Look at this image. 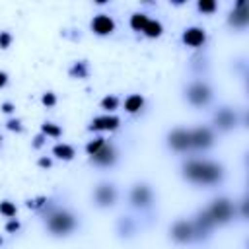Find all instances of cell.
<instances>
[{
    "instance_id": "74e56055",
    "label": "cell",
    "mask_w": 249,
    "mask_h": 249,
    "mask_svg": "<svg viewBox=\"0 0 249 249\" xmlns=\"http://www.w3.org/2000/svg\"><path fill=\"white\" fill-rule=\"evenodd\" d=\"M0 146H2V136H0Z\"/></svg>"
},
{
    "instance_id": "30bf717a",
    "label": "cell",
    "mask_w": 249,
    "mask_h": 249,
    "mask_svg": "<svg viewBox=\"0 0 249 249\" xmlns=\"http://www.w3.org/2000/svg\"><path fill=\"white\" fill-rule=\"evenodd\" d=\"M165 144L175 154H187V152H191V134H189V128H183V126L171 128L167 132V136H165Z\"/></svg>"
},
{
    "instance_id": "6da1fadb",
    "label": "cell",
    "mask_w": 249,
    "mask_h": 249,
    "mask_svg": "<svg viewBox=\"0 0 249 249\" xmlns=\"http://www.w3.org/2000/svg\"><path fill=\"white\" fill-rule=\"evenodd\" d=\"M181 177L196 187H216L226 179V167L208 158H187L181 163Z\"/></svg>"
},
{
    "instance_id": "5bb4252c",
    "label": "cell",
    "mask_w": 249,
    "mask_h": 249,
    "mask_svg": "<svg viewBox=\"0 0 249 249\" xmlns=\"http://www.w3.org/2000/svg\"><path fill=\"white\" fill-rule=\"evenodd\" d=\"M89 29L97 37H107V35L115 33L117 23H115V19L109 14H95L91 18V21H89Z\"/></svg>"
},
{
    "instance_id": "4316f807",
    "label": "cell",
    "mask_w": 249,
    "mask_h": 249,
    "mask_svg": "<svg viewBox=\"0 0 249 249\" xmlns=\"http://www.w3.org/2000/svg\"><path fill=\"white\" fill-rule=\"evenodd\" d=\"M196 10L202 14V16H210L218 10V4L214 0H198L196 2Z\"/></svg>"
},
{
    "instance_id": "7402d4cb",
    "label": "cell",
    "mask_w": 249,
    "mask_h": 249,
    "mask_svg": "<svg viewBox=\"0 0 249 249\" xmlns=\"http://www.w3.org/2000/svg\"><path fill=\"white\" fill-rule=\"evenodd\" d=\"M161 33H163V25L158 19H148L146 27L142 29V35L148 39H158V37H161Z\"/></svg>"
},
{
    "instance_id": "d4e9b609",
    "label": "cell",
    "mask_w": 249,
    "mask_h": 249,
    "mask_svg": "<svg viewBox=\"0 0 249 249\" xmlns=\"http://www.w3.org/2000/svg\"><path fill=\"white\" fill-rule=\"evenodd\" d=\"M0 214H2L4 218H8V220L16 218V216H18V206H16V202H12V200H8V198L0 200Z\"/></svg>"
},
{
    "instance_id": "ac0fdd59",
    "label": "cell",
    "mask_w": 249,
    "mask_h": 249,
    "mask_svg": "<svg viewBox=\"0 0 249 249\" xmlns=\"http://www.w3.org/2000/svg\"><path fill=\"white\" fill-rule=\"evenodd\" d=\"M144 105H146V99H144V95H140V93H130V95H126L124 101H123V107H124V111H126L128 115L140 113V111L144 109Z\"/></svg>"
},
{
    "instance_id": "cb8c5ba5",
    "label": "cell",
    "mask_w": 249,
    "mask_h": 249,
    "mask_svg": "<svg viewBox=\"0 0 249 249\" xmlns=\"http://www.w3.org/2000/svg\"><path fill=\"white\" fill-rule=\"evenodd\" d=\"M119 105H121V99L117 97V95H105L101 101H99V107L105 111V113H115L117 109H119Z\"/></svg>"
},
{
    "instance_id": "603a6c76",
    "label": "cell",
    "mask_w": 249,
    "mask_h": 249,
    "mask_svg": "<svg viewBox=\"0 0 249 249\" xmlns=\"http://www.w3.org/2000/svg\"><path fill=\"white\" fill-rule=\"evenodd\" d=\"M41 134H45L47 138H60L62 136V128L53 121H45L41 124Z\"/></svg>"
},
{
    "instance_id": "d6a6232c",
    "label": "cell",
    "mask_w": 249,
    "mask_h": 249,
    "mask_svg": "<svg viewBox=\"0 0 249 249\" xmlns=\"http://www.w3.org/2000/svg\"><path fill=\"white\" fill-rule=\"evenodd\" d=\"M0 109H2L4 113L12 115V113H14V109H16V105H14L12 101H2V103H0Z\"/></svg>"
},
{
    "instance_id": "ba28073f",
    "label": "cell",
    "mask_w": 249,
    "mask_h": 249,
    "mask_svg": "<svg viewBox=\"0 0 249 249\" xmlns=\"http://www.w3.org/2000/svg\"><path fill=\"white\" fill-rule=\"evenodd\" d=\"M189 134H191V150H196V152H206L216 142V134L208 124L189 128Z\"/></svg>"
},
{
    "instance_id": "d590c367",
    "label": "cell",
    "mask_w": 249,
    "mask_h": 249,
    "mask_svg": "<svg viewBox=\"0 0 249 249\" xmlns=\"http://www.w3.org/2000/svg\"><path fill=\"white\" fill-rule=\"evenodd\" d=\"M8 80H10V78H8V74H6L4 70H0V89L8 86Z\"/></svg>"
},
{
    "instance_id": "ffe728a7",
    "label": "cell",
    "mask_w": 249,
    "mask_h": 249,
    "mask_svg": "<svg viewBox=\"0 0 249 249\" xmlns=\"http://www.w3.org/2000/svg\"><path fill=\"white\" fill-rule=\"evenodd\" d=\"M51 154H53L54 158L62 160V161H72V160L76 158V148H74L72 144H66V142H58V144H54V146H53Z\"/></svg>"
},
{
    "instance_id": "f546056e",
    "label": "cell",
    "mask_w": 249,
    "mask_h": 249,
    "mask_svg": "<svg viewBox=\"0 0 249 249\" xmlns=\"http://www.w3.org/2000/svg\"><path fill=\"white\" fill-rule=\"evenodd\" d=\"M41 103H43L47 109L54 107V105H56V93H54V91H45V93L41 95Z\"/></svg>"
},
{
    "instance_id": "8992f818",
    "label": "cell",
    "mask_w": 249,
    "mask_h": 249,
    "mask_svg": "<svg viewBox=\"0 0 249 249\" xmlns=\"http://www.w3.org/2000/svg\"><path fill=\"white\" fill-rule=\"evenodd\" d=\"M91 200L97 208H113L119 200V189L113 181H101L91 193Z\"/></svg>"
},
{
    "instance_id": "e0dca14e",
    "label": "cell",
    "mask_w": 249,
    "mask_h": 249,
    "mask_svg": "<svg viewBox=\"0 0 249 249\" xmlns=\"http://www.w3.org/2000/svg\"><path fill=\"white\" fill-rule=\"evenodd\" d=\"M115 231L121 239H132L138 231V220L134 216L123 214V216H119V220L115 224Z\"/></svg>"
},
{
    "instance_id": "9a60e30c",
    "label": "cell",
    "mask_w": 249,
    "mask_h": 249,
    "mask_svg": "<svg viewBox=\"0 0 249 249\" xmlns=\"http://www.w3.org/2000/svg\"><path fill=\"white\" fill-rule=\"evenodd\" d=\"M206 29L200 27V25H191L187 27L183 33H181V41L185 47H191V49H202L206 45Z\"/></svg>"
},
{
    "instance_id": "7a4b0ae2",
    "label": "cell",
    "mask_w": 249,
    "mask_h": 249,
    "mask_svg": "<svg viewBox=\"0 0 249 249\" xmlns=\"http://www.w3.org/2000/svg\"><path fill=\"white\" fill-rule=\"evenodd\" d=\"M39 216L45 222V230L53 235V237H68L72 235L78 226H80V218L76 212H72L66 206H56V204H49L39 212Z\"/></svg>"
},
{
    "instance_id": "1f68e13d",
    "label": "cell",
    "mask_w": 249,
    "mask_h": 249,
    "mask_svg": "<svg viewBox=\"0 0 249 249\" xmlns=\"http://www.w3.org/2000/svg\"><path fill=\"white\" fill-rule=\"evenodd\" d=\"M19 228H21V224H19V220H18V218L8 220V222H6V226H4V230H6L8 233H16V231H19Z\"/></svg>"
},
{
    "instance_id": "3957f363",
    "label": "cell",
    "mask_w": 249,
    "mask_h": 249,
    "mask_svg": "<svg viewBox=\"0 0 249 249\" xmlns=\"http://www.w3.org/2000/svg\"><path fill=\"white\" fill-rule=\"evenodd\" d=\"M204 210H206V214L210 216V220H212L214 226H226V224H230V222L235 218V214H237L235 202H233L230 196H224V195L214 196V198L210 200V204H208Z\"/></svg>"
},
{
    "instance_id": "44dd1931",
    "label": "cell",
    "mask_w": 249,
    "mask_h": 249,
    "mask_svg": "<svg viewBox=\"0 0 249 249\" xmlns=\"http://www.w3.org/2000/svg\"><path fill=\"white\" fill-rule=\"evenodd\" d=\"M148 14L146 12H134L132 16H130V19H128V25H130V29L132 31H136V33H142V29L146 27V23H148Z\"/></svg>"
},
{
    "instance_id": "83f0119b",
    "label": "cell",
    "mask_w": 249,
    "mask_h": 249,
    "mask_svg": "<svg viewBox=\"0 0 249 249\" xmlns=\"http://www.w3.org/2000/svg\"><path fill=\"white\" fill-rule=\"evenodd\" d=\"M49 204V198L47 196H37V198H29L27 202H25V206L27 208H31V210H37V212H41L45 206Z\"/></svg>"
},
{
    "instance_id": "e575fe53",
    "label": "cell",
    "mask_w": 249,
    "mask_h": 249,
    "mask_svg": "<svg viewBox=\"0 0 249 249\" xmlns=\"http://www.w3.org/2000/svg\"><path fill=\"white\" fill-rule=\"evenodd\" d=\"M37 165H39V167H45V169H49V167L53 165V160L43 156V158H39V160H37Z\"/></svg>"
},
{
    "instance_id": "f1b7e54d",
    "label": "cell",
    "mask_w": 249,
    "mask_h": 249,
    "mask_svg": "<svg viewBox=\"0 0 249 249\" xmlns=\"http://www.w3.org/2000/svg\"><path fill=\"white\" fill-rule=\"evenodd\" d=\"M12 43H14V35L10 33V31H0V49L2 51H6V49H10L12 47Z\"/></svg>"
},
{
    "instance_id": "4fadbf2b",
    "label": "cell",
    "mask_w": 249,
    "mask_h": 249,
    "mask_svg": "<svg viewBox=\"0 0 249 249\" xmlns=\"http://www.w3.org/2000/svg\"><path fill=\"white\" fill-rule=\"evenodd\" d=\"M121 126V119L113 113H103V115H97L89 121L88 124V130L89 132H115L117 128Z\"/></svg>"
},
{
    "instance_id": "52a82bcc",
    "label": "cell",
    "mask_w": 249,
    "mask_h": 249,
    "mask_svg": "<svg viewBox=\"0 0 249 249\" xmlns=\"http://www.w3.org/2000/svg\"><path fill=\"white\" fill-rule=\"evenodd\" d=\"M239 124V117L233 111V107L222 105L212 113V130L218 132H230Z\"/></svg>"
},
{
    "instance_id": "5b68a950",
    "label": "cell",
    "mask_w": 249,
    "mask_h": 249,
    "mask_svg": "<svg viewBox=\"0 0 249 249\" xmlns=\"http://www.w3.org/2000/svg\"><path fill=\"white\" fill-rule=\"evenodd\" d=\"M128 204L138 212H148L154 206V189L146 181H138L128 191Z\"/></svg>"
},
{
    "instance_id": "4dcf8cb0",
    "label": "cell",
    "mask_w": 249,
    "mask_h": 249,
    "mask_svg": "<svg viewBox=\"0 0 249 249\" xmlns=\"http://www.w3.org/2000/svg\"><path fill=\"white\" fill-rule=\"evenodd\" d=\"M6 128H8V130H12V132H21V130H23V124H21V121H19V119L10 117V119L6 121Z\"/></svg>"
},
{
    "instance_id": "7c38bea8",
    "label": "cell",
    "mask_w": 249,
    "mask_h": 249,
    "mask_svg": "<svg viewBox=\"0 0 249 249\" xmlns=\"http://www.w3.org/2000/svg\"><path fill=\"white\" fill-rule=\"evenodd\" d=\"M169 239L177 245H187L195 241L193 235V224L187 218H177L171 226H169Z\"/></svg>"
},
{
    "instance_id": "277c9868",
    "label": "cell",
    "mask_w": 249,
    "mask_h": 249,
    "mask_svg": "<svg viewBox=\"0 0 249 249\" xmlns=\"http://www.w3.org/2000/svg\"><path fill=\"white\" fill-rule=\"evenodd\" d=\"M185 101L195 109H204L214 97V89L206 80H193L185 86Z\"/></svg>"
},
{
    "instance_id": "8fae6325",
    "label": "cell",
    "mask_w": 249,
    "mask_h": 249,
    "mask_svg": "<svg viewBox=\"0 0 249 249\" xmlns=\"http://www.w3.org/2000/svg\"><path fill=\"white\" fill-rule=\"evenodd\" d=\"M191 224H193L195 241H206V239H210V237H212V231H214V228H216L204 208H200V210L193 216Z\"/></svg>"
},
{
    "instance_id": "d6986e66",
    "label": "cell",
    "mask_w": 249,
    "mask_h": 249,
    "mask_svg": "<svg viewBox=\"0 0 249 249\" xmlns=\"http://www.w3.org/2000/svg\"><path fill=\"white\" fill-rule=\"evenodd\" d=\"M89 72H91V68H89L88 60H74L72 66L68 68V76L74 80H88Z\"/></svg>"
},
{
    "instance_id": "8d00e7d4",
    "label": "cell",
    "mask_w": 249,
    "mask_h": 249,
    "mask_svg": "<svg viewBox=\"0 0 249 249\" xmlns=\"http://www.w3.org/2000/svg\"><path fill=\"white\" fill-rule=\"evenodd\" d=\"M2 243H4V239H2V237H0V245H2Z\"/></svg>"
},
{
    "instance_id": "2e32d148",
    "label": "cell",
    "mask_w": 249,
    "mask_h": 249,
    "mask_svg": "<svg viewBox=\"0 0 249 249\" xmlns=\"http://www.w3.org/2000/svg\"><path fill=\"white\" fill-rule=\"evenodd\" d=\"M247 23H249L247 2H245V0H239V2L231 8V12H230V16H228V25L233 27V29H245Z\"/></svg>"
},
{
    "instance_id": "9c48e42d",
    "label": "cell",
    "mask_w": 249,
    "mask_h": 249,
    "mask_svg": "<svg viewBox=\"0 0 249 249\" xmlns=\"http://www.w3.org/2000/svg\"><path fill=\"white\" fill-rule=\"evenodd\" d=\"M119 148L113 144V142H105L103 146H101V150L99 152H95L93 156H89V163L91 165H95V167H99V169H109V167H115L117 165V161H119Z\"/></svg>"
},
{
    "instance_id": "484cf974",
    "label": "cell",
    "mask_w": 249,
    "mask_h": 249,
    "mask_svg": "<svg viewBox=\"0 0 249 249\" xmlns=\"http://www.w3.org/2000/svg\"><path fill=\"white\" fill-rule=\"evenodd\" d=\"M105 142H107V138H103V136H95V138L88 140V144L84 146V150H86L88 158H89V156H93L95 152H99V150H101V146H103Z\"/></svg>"
},
{
    "instance_id": "836d02e7",
    "label": "cell",
    "mask_w": 249,
    "mask_h": 249,
    "mask_svg": "<svg viewBox=\"0 0 249 249\" xmlns=\"http://www.w3.org/2000/svg\"><path fill=\"white\" fill-rule=\"evenodd\" d=\"M45 140H47V136H45V134H37V136H35V140H33V144H31V146H33V148H35V150H37V148H41V146H43V144H45Z\"/></svg>"
}]
</instances>
